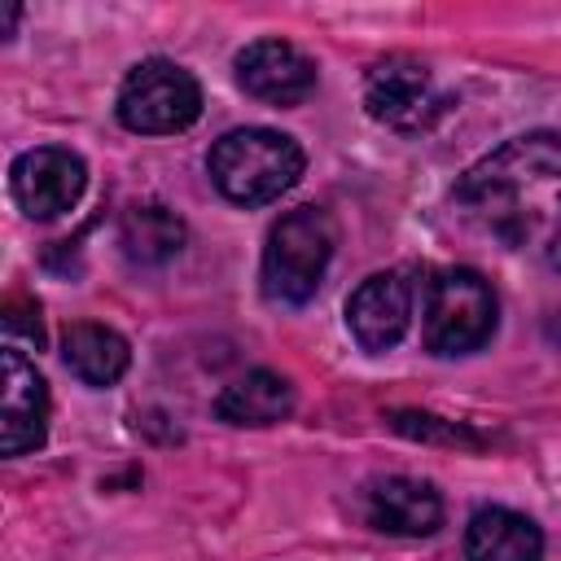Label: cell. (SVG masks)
<instances>
[{
	"mask_svg": "<svg viewBox=\"0 0 561 561\" xmlns=\"http://www.w3.org/2000/svg\"><path fill=\"white\" fill-rule=\"evenodd\" d=\"M456 206L486 237L561 272V136L504 140L460 175Z\"/></svg>",
	"mask_w": 561,
	"mask_h": 561,
	"instance_id": "6da1fadb",
	"label": "cell"
},
{
	"mask_svg": "<svg viewBox=\"0 0 561 561\" xmlns=\"http://www.w3.org/2000/svg\"><path fill=\"white\" fill-rule=\"evenodd\" d=\"M302 149L294 136L272 131V127H237L224 131L210 153H206V171L215 180V188L237 202V206H267L280 193H289L302 175Z\"/></svg>",
	"mask_w": 561,
	"mask_h": 561,
	"instance_id": "7a4b0ae2",
	"label": "cell"
},
{
	"mask_svg": "<svg viewBox=\"0 0 561 561\" xmlns=\"http://www.w3.org/2000/svg\"><path fill=\"white\" fill-rule=\"evenodd\" d=\"M333 245H337V228L324 206L285 210L263 245V294L285 307H302L307 298H316Z\"/></svg>",
	"mask_w": 561,
	"mask_h": 561,
	"instance_id": "3957f363",
	"label": "cell"
},
{
	"mask_svg": "<svg viewBox=\"0 0 561 561\" xmlns=\"http://www.w3.org/2000/svg\"><path fill=\"white\" fill-rule=\"evenodd\" d=\"M495 333V289L473 267H443L425 294V351L469 355Z\"/></svg>",
	"mask_w": 561,
	"mask_h": 561,
	"instance_id": "277c9868",
	"label": "cell"
},
{
	"mask_svg": "<svg viewBox=\"0 0 561 561\" xmlns=\"http://www.w3.org/2000/svg\"><path fill=\"white\" fill-rule=\"evenodd\" d=\"M118 123L140 136H171L197 123L202 114V88L197 79L167 57H149L127 70L118 88Z\"/></svg>",
	"mask_w": 561,
	"mask_h": 561,
	"instance_id": "5b68a950",
	"label": "cell"
},
{
	"mask_svg": "<svg viewBox=\"0 0 561 561\" xmlns=\"http://www.w3.org/2000/svg\"><path fill=\"white\" fill-rule=\"evenodd\" d=\"M88 184V171H83V158L61 149V145H39V149H26L13 171H9V188H13V202L22 206V215L31 219H53L61 210H70L79 202Z\"/></svg>",
	"mask_w": 561,
	"mask_h": 561,
	"instance_id": "8992f818",
	"label": "cell"
},
{
	"mask_svg": "<svg viewBox=\"0 0 561 561\" xmlns=\"http://www.w3.org/2000/svg\"><path fill=\"white\" fill-rule=\"evenodd\" d=\"M0 451H35L48 434V386L22 351H0Z\"/></svg>",
	"mask_w": 561,
	"mask_h": 561,
	"instance_id": "52a82bcc",
	"label": "cell"
},
{
	"mask_svg": "<svg viewBox=\"0 0 561 561\" xmlns=\"http://www.w3.org/2000/svg\"><path fill=\"white\" fill-rule=\"evenodd\" d=\"M237 83L267 105H298L316 92V61L289 39H254L232 61Z\"/></svg>",
	"mask_w": 561,
	"mask_h": 561,
	"instance_id": "ba28073f",
	"label": "cell"
},
{
	"mask_svg": "<svg viewBox=\"0 0 561 561\" xmlns=\"http://www.w3.org/2000/svg\"><path fill=\"white\" fill-rule=\"evenodd\" d=\"M364 105L386 127L425 123V114L434 110V79L425 70V61H416L408 53H390V57L373 61V70L364 79Z\"/></svg>",
	"mask_w": 561,
	"mask_h": 561,
	"instance_id": "9c48e42d",
	"label": "cell"
},
{
	"mask_svg": "<svg viewBox=\"0 0 561 561\" xmlns=\"http://www.w3.org/2000/svg\"><path fill=\"white\" fill-rule=\"evenodd\" d=\"M412 324V285L403 272H377L346 298V329L364 351H390Z\"/></svg>",
	"mask_w": 561,
	"mask_h": 561,
	"instance_id": "30bf717a",
	"label": "cell"
},
{
	"mask_svg": "<svg viewBox=\"0 0 561 561\" xmlns=\"http://www.w3.org/2000/svg\"><path fill=\"white\" fill-rule=\"evenodd\" d=\"M364 513H368V526L386 530V535H434L443 526V500L430 482L421 478H381L368 486V500H364Z\"/></svg>",
	"mask_w": 561,
	"mask_h": 561,
	"instance_id": "8fae6325",
	"label": "cell"
},
{
	"mask_svg": "<svg viewBox=\"0 0 561 561\" xmlns=\"http://www.w3.org/2000/svg\"><path fill=\"white\" fill-rule=\"evenodd\" d=\"M469 561H539L543 535L526 513L513 508H478L465 530Z\"/></svg>",
	"mask_w": 561,
	"mask_h": 561,
	"instance_id": "7c38bea8",
	"label": "cell"
},
{
	"mask_svg": "<svg viewBox=\"0 0 561 561\" xmlns=\"http://www.w3.org/2000/svg\"><path fill=\"white\" fill-rule=\"evenodd\" d=\"M61 359H66V368H70L83 386H114V381L127 373L131 351H127V337L114 333L110 324L75 320V324H66V333H61Z\"/></svg>",
	"mask_w": 561,
	"mask_h": 561,
	"instance_id": "4fadbf2b",
	"label": "cell"
},
{
	"mask_svg": "<svg viewBox=\"0 0 561 561\" xmlns=\"http://www.w3.org/2000/svg\"><path fill=\"white\" fill-rule=\"evenodd\" d=\"M289 412H294V386L280 373H267V368H254V373L237 377L215 399V416L228 421V425H276Z\"/></svg>",
	"mask_w": 561,
	"mask_h": 561,
	"instance_id": "5bb4252c",
	"label": "cell"
},
{
	"mask_svg": "<svg viewBox=\"0 0 561 561\" xmlns=\"http://www.w3.org/2000/svg\"><path fill=\"white\" fill-rule=\"evenodd\" d=\"M118 245H123V254L131 263L158 267V263H167V259L180 254V245H184V219L175 210L158 206V202L131 206L118 219Z\"/></svg>",
	"mask_w": 561,
	"mask_h": 561,
	"instance_id": "9a60e30c",
	"label": "cell"
},
{
	"mask_svg": "<svg viewBox=\"0 0 561 561\" xmlns=\"http://www.w3.org/2000/svg\"><path fill=\"white\" fill-rule=\"evenodd\" d=\"M394 430L416 434V438H447V443H473V434H465L460 425H443L438 416H416V412H399Z\"/></svg>",
	"mask_w": 561,
	"mask_h": 561,
	"instance_id": "2e32d148",
	"label": "cell"
}]
</instances>
